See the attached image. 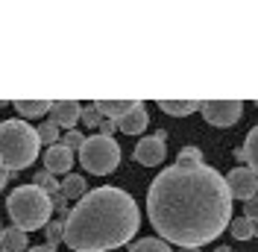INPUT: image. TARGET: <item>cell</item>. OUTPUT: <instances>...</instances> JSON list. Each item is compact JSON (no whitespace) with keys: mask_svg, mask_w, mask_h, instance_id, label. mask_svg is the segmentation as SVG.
Masks as SVG:
<instances>
[{"mask_svg":"<svg viewBox=\"0 0 258 252\" xmlns=\"http://www.w3.org/2000/svg\"><path fill=\"white\" fill-rule=\"evenodd\" d=\"M147 214L161 240L200 249L232 223V194L209 164H170L147 191Z\"/></svg>","mask_w":258,"mask_h":252,"instance_id":"6da1fadb","label":"cell"},{"mask_svg":"<svg viewBox=\"0 0 258 252\" xmlns=\"http://www.w3.org/2000/svg\"><path fill=\"white\" fill-rule=\"evenodd\" d=\"M138 205L126 191L103 185L82 197L64 217V243L77 252H109L138 232Z\"/></svg>","mask_w":258,"mask_h":252,"instance_id":"7a4b0ae2","label":"cell"},{"mask_svg":"<svg viewBox=\"0 0 258 252\" xmlns=\"http://www.w3.org/2000/svg\"><path fill=\"white\" fill-rule=\"evenodd\" d=\"M38 129L30 126L27 120H3L0 123V161L3 167L12 170H24L38 158Z\"/></svg>","mask_w":258,"mask_h":252,"instance_id":"3957f363","label":"cell"},{"mask_svg":"<svg viewBox=\"0 0 258 252\" xmlns=\"http://www.w3.org/2000/svg\"><path fill=\"white\" fill-rule=\"evenodd\" d=\"M6 211L12 217V226L24 229L27 235L35 229H44L53 214V200L47 191H41L38 185H21L9 194L6 200Z\"/></svg>","mask_w":258,"mask_h":252,"instance_id":"277c9868","label":"cell"},{"mask_svg":"<svg viewBox=\"0 0 258 252\" xmlns=\"http://www.w3.org/2000/svg\"><path fill=\"white\" fill-rule=\"evenodd\" d=\"M80 164L88 173H97V176L112 173L114 167L120 164V147L114 144V138H106V135L97 132L91 138H85V144H82Z\"/></svg>","mask_w":258,"mask_h":252,"instance_id":"5b68a950","label":"cell"},{"mask_svg":"<svg viewBox=\"0 0 258 252\" xmlns=\"http://www.w3.org/2000/svg\"><path fill=\"white\" fill-rule=\"evenodd\" d=\"M200 111L211 126H232L241 120L243 103L241 100H203Z\"/></svg>","mask_w":258,"mask_h":252,"instance_id":"8992f818","label":"cell"},{"mask_svg":"<svg viewBox=\"0 0 258 252\" xmlns=\"http://www.w3.org/2000/svg\"><path fill=\"white\" fill-rule=\"evenodd\" d=\"M226 185H229V194L232 200H243L249 203L252 197H258V176L249 170V167H235L226 173Z\"/></svg>","mask_w":258,"mask_h":252,"instance_id":"52a82bcc","label":"cell"},{"mask_svg":"<svg viewBox=\"0 0 258 252\" xmlns=\"http://www.w3.org/2000/svg\"><path fill=\"white\" fill-rule=\"evenodd\" d=\"M164 141L156 138V135H144L141 141L135 144V161L138 164H144V167H156L164 161Z\"/></svg>","mask_w":258,"mask_h":252,"instance_id":"ba28073f","label":"cell"},{"mask_svg":"<svg viewBox=\"0 0 258 252\" xmlns=\"http://www.w3.org/2000/svg\"><path fill=\"white\" fill-rule=\"evenodd\" d=\"M82 117V109L77 100H53V106H50V120L59 126V129H74L77 120Z\"/></svg>","mask_w":258,"mask_h":252,"instance_id":"9c48e42d","label":"cell"},{"mask_svg":"<svg viewBox=\"0 0 258 252\" xmlns=\"http://www.w3.org/2000/svg\"><path fill=\"white\" fill-rule=\"evenodd\" d=\"M44 170L47 173H71V167H74V150H68L64 144H53L47 147L44 153Z\"/></svg>","mask_w":258,"mask_h":252,"instance_id":"30bf717a","label":"cell"},{"mask_svg":"<svg viewBox=\"0 0 258 252\" xmlns=\"http://www.w3.org/2000/svg\"><path fill=\"white\" fill-rule=\"evenodd\" d=\"M141 100H94V109L106 117V120H120V117H126L129 111L135 109Z\"/></svg>","mask_w":258,"mask_h":252,"instance_id":"8fae6325","label":"cell"},{"mask_svg":"<svg viewBox=\"0 0 258 252\" xmlns=\"http://www.w3.org/2000/svg\"><path fill=\"white\" fill-rule=\"evenodd\" d=\"M147 123H150V114H147L144 103H138L126 117H120V120H117V129H123L126 135H138V132H144V129H147Z\"/></svg>","mask_w":258,"mask_h":252,"instance_id":"7c38bea8","label":"cell"},{"mask_svg":"<svg viewBox=\"0 0 258 252\" xmlns=\"http://www.w3.org/2000/svg\"><path fill=\"white\" fill-rule=\"evenodd\" d=\"M164 114H173V117H185V114H194V111L203 106V100H159L156 103Z\"/></svg>","mask_w":258,"mask_h":252,"instance_id":"4fadbf2b","label":"cell"},{"mask_svg":"<svg viewBox=\"0 0 258 252\" xmlns=\"http://www.w3.org/2000/svg\"><path fill=\"white\" fill-rule=\"evenodd\" d=\"M3 252H30V240H27V232L24 229H18V226H9L6 232H3Z\"/></svg>","mask_w":258,"mask_h":252,"instance_id":"5bb4252c","label":"cell"},{"mask_svg":"<svg viewBox=\"0 0 258 252\" xmlns=\"http://www.w3.org/2000/svg\"><path fill=\"white\" fill-rule=\"evenodd\" d=\"M12 106L18 109V114H21L24 120H30V117H41V114H47L50 106H53V100H15Z\"/></svg>","mask_w":258,"mask_h":252,"instance_id":"9a60e30c","label":"cell"},{"mask_svg":"<svg viewBox=\"0 0 258 252\" xmlns=\"http://www.w3.org/2000/svg\"><path fill=\"white\" fill-rule=\"evenodd\" d=\"M85 194H88L85 176H80V173L64 176V182H62V197H64V203H68V200H77V203H80Z\"/></svg>","mask_w":258,"mask_h":252,"instance_id":"2e32d148","label":"cell"},{"mask_svg":"<svg viewBox=\"0 0 258 252\" xmlns=\"http://www.w3.org/2000/svg\"><path fill=\"white\" fill-rule=\"evenodd\" d=\"M243 153H246V161H249V170L258 176V126L249 129L246 144H243Z\"/></svg>","mask_w":258,"mask_h":252,"instance_id":"e0dca14e","label":"cell"},{"mask_svg":"<svg viewBox=\"0 0 258 252\" xmlns=\"http://www.w3.org/2000/svg\"><path fill=\"white\" fill-rule=\"evenodd\" d=\"M229 232L235 240H249V237H255V223L246 220V217H238V220L229 223Z\"/></svg>","mask_w":258,"mask_h":252,"instance_id":"ac0fdd59","label":"cell"},{"mask_svg":"<svg viewBox=\"0 0 258 252\" xmlns=\"http://www.w3.org/2000/svg\"><path fill=\"white\" fill-rule=\"evenodd\" d=\"M129 252H173V249H170L167 240H161V237H144V240L132 243Z\"/></svg>","mask_w":258,"mask_h":252,"instance_id":"d6986e66","label":"cell"},{"mask_svg":"<svg viewBox=\"0 0 258 252\" xmlns=\"http://www.w3.org/2000/svg\"><path fill=\"white\" fill-rule=\"evenodd\" d=\"M44 237H47L50 249H56V246L64 240V217L62 220H50L47 226H44Z\"/></svg>","mask_w":258,"mask_h":252,"instance_id":"ffe728a7","label":"cell"},{"mask_svg":"<svg viewBox=\"0 0 258 252\" xmlns=\"http://www.w3.org/2000/svg\"><path fill=\"white\" fill-rule=\"evenodd\" d=\"M35 129H38V141H41V144H47V147L59 144V135H62V129L53 123V120H47V123H41V126H35Z\"/></svg>","mask_w":258,"mask_h":252,"instance_id":"44dd1931","label":"cell"},{"mask_svg":"<svg viewBox=\"0 0 258 252\" xmlns=\"http://www.w3.org/2000/svg\"><path fill=\"white\" fill-rule=\"evenodd\" d=\"M32 185H38L41 191H47L50 197H56V194H62V185L53 179V176L47 173V170H41V173H35V182Z\"/></svg>","mask_w":258,"mask_h":252,"instance_id":"7402d4cb","label":"cell"},{"mask_svg":"<svg viewBox=\"0 0 258 252\" xmlns=\"http://www.w3.org/2000/svg\"><path fill=\"white\" fill-rule=\"evenodd\" d=\"M176 164H203V153H200V147H182V150H179V161Z\"/></svg>","mask_w":258,"mask_h":252,"instance_id":"603a6c76","label":"cell"},{"mask_svg":"<svg viewBox=\"0 0 258 252\" xmlns=\"http://www.w3.org/2000/svg\"><path fill=\"white\" fill-rule=\"evenodd\" d=\"M82 123L88 126V129H100V123H103V114L94 109V106H88V109H82Z\"/></svg>","mask_w":258,"mask_h":252,"instance_id":"cb8c5ba5","label":"cell"},{"mask_svg":"<svg viewBox=\"0 0 258 252\" xmlns=\"http://www.w3.org/2000/svg\"><path fill=\"white\" fill-rule=\"evenodd\" d=\"M62 144L68 150H82V144H85V135H82L80 129H71V132H64Z\"/></svg>","mask_w":258,"mask_h":252,"instance_id":"d4e9b609","label":"cell"},{"mask_svg":"<svg viewBox=\"0 0 258 252\" xmlns=\"http://www.w3.org/2000/svg\"><path fill=\"white\" fill-rule=\"evenodd\" d=\"M243 217L252 220V223H258V197H252L249 203H243Z\"/></svg>","mask_w":258,"mask_h":252,"instance_id":"484cf974","label":"cell"},{"mask_svg":"<svg viewBox=\"0 0 258 252\" xmlns=\"http://www.w3.org/2000/svg\"><path fill=\"white\" fill-rule=\"evenodd\" d=\"M112 132H117V123H114V120H103V123H100V135L112 138Z\"/></svg>","mask_w":258,"mask_h":252,"instance_id":"4316f807","label":"cell"},{"mask_svg":"<svg viewBox=\"0 0 258 252\" xmlns=\"http://www.w3.org/2000/svg\"><path fill=\"white\" fill-rule=\"evenodd\" d=\"M6 182H9V170H0V191L6 188Z\"/></svg>","mask_w":258,"mask_h":252,"instance_id":"83f0119b","label":"cell"},{"mask_svg":"<svg viewBox=\"0 0 258 252\" xmlns=\"http://www.w3.org/2000/svg\"><path fill=\"white\" fill-rule=\"evenodd\" d=\"M235 158H238V161H246V153H243V147H241V150H235Z\"/></svg>","mask_w":258,"mask_h":252,"instance_id":"f1b7e54d","label":"cell"},{"mask_svg":"<svg viewBox=\"0 0 258 252\" xmlns=\"http://www.w3.org/2000/svg\"><path fill=\"white\" fill-rule=\"evenodd\" d=\"M30 252H53V249H50V246H32Z\"/></svg>","mask_w":258,"mask_h":252,"instance_id":"f546056e","label":"cell"},{"mask_svg":"<svg viewBox=\"0 0 258 252\" xmlns=\"http://www.w3.org/2000/svg\"><path fill=\"white\" fill-rule=\"evenodd\" d=\"M214 252H232V249H229V246H217Z\"/></svg>","mask_w":258,"mask_h":252,"instance_id":"4dcf8cb0","label":"cell"},{"mask_svg":"<svg viewBox=\"0 0 258 252\" xmlns=\"http://www.w3.org/2000/svg\"><path fill=\"white\" fill-rule=\"evenodd\" d=\"M3 232H6V229H3V223H0V240H3Z\"/></svg>","mask_w":258,"mask_h":252,"instance_id":"1f68e13d","label":"cell"},{"mask_svg":"<svg viewBox=\"0 0 258 252\" xmlns=\"http://www.w3.org/2000/svg\"><path fill=\"white\" fill-rule=\"evenodd\" d=\"M179 252H200V249H179Z\"/></svg>","mask_w":258,"mask_h":252,"instance_id":"d6a6232c","label":"cell"},{"mask_svg":"<svg viewBox=\"0 0 258 252\" xmlns=\"http://www.w3.org/2000/svg\"><path fill=\"white\" fill-rule=\"evenodd\" d=\"M255 237H258V223H255Z\"/></svg>","mask_w":258,"mask_h":252,"instance_id":"836d02e7","label":"cell"},{"mask_svg":"<svg viewBox=\"0 0 258 252\" xmlns=\"http://www.w3.org/2000/svg\"><path fill=\"white\" fill-rule=\"evenodd\" d=\"M0 170H6V167H3V161H0Z\"/></svg>","mask_w":258,"mask_h":252,"instance_id":"e575fe53","label":"cell"}]
</instances>
